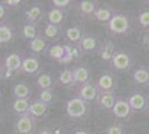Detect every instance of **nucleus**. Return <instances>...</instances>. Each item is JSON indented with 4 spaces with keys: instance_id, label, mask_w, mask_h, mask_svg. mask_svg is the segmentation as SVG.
I'll use <instances>...</instances> for the list:
<instances>
[{
    "instance_id": "f257e3e1",
    "label": "nucleus",
    "mask_w": 149,
    "mask_h": 134,
    "mask_svg": "<svg viewBox=\"0 0 149 134\" xmlns=\"http://www.w3.org/2000/svg\"><path fill=\"white\" fill-rule=\"evenodd\" d=\"M108 28L113 35H125L130 29V18L127 13H116L108 22Z\"/></svg>"
},
{
    "instance_id": "f03ea898",
    "label": "nucleus",
    "mask_w": 149,
    "mask_h": 134,
    "mask_svg": "<svg viewBox=\"0 0 149 134\" xmlns=\"http://www.w3.org/2000/svg\"><path fill=\"white\" fill-rule=\"evenodd\" d=\"M66 111L71 119H82L88 113V103L77 96L67 102Z\"/></svg>"
},
{
    "instance_id": "7ed1b4c3",
    "label": "nucleus",
    "mask_w": 149,
    "mask_h": 134,
    "mask_svg": "<svg viewBox=\"0 0 149 134\" xmlns=\"http://www.w3.org/2000/svg\"><path fill=\"white\" fill-rule=\"evenodd\" d=\"M110 63L112 67L118 72H128L132 68V65H134L131 57L124 51H116L112 56Z\"/></svg>"
},
{
    "instance_id": "20e7f679",
    "label": "nucleus",
    "mask_w": 149,
    "mask_h": 134,
    "mask_svg": "<svg viewBox=\"0 0 149 134\" xmlns=\"http://www.w3.org/2000/svg\"><path fill=\"white\" fill-rule=\"evenodd\" d=\"M15 128L18 134H32L36 130V120L29 114L18 116L15 123Z\"/></svg>"
},
{
    "instance_id": "39448f33",
    "label": "nucleus",
    "mask_w": 149,
    "mask_h": 134,
    "mask_svg": "<svg viewBox=\"0 0 149 134\" xmlns=\"http://www.w3.org/2000/svg\"><path fill=\"white\" fill-rule=\"evenodd\" d=\"M21 64H22V57L18 53H11L7 55L5 58V75L6 77H10L13 73L19 72L21 69Z\"/></svg>"
},
{
    "instance_id": "423d86ee",
    "label": "nucleus",
    "mask_w": 149,
    "mask_h": 134,
    "mask_svg": "<svg viewBox=\"0 0 149 134\" xmlns=\"http://www.w3.org/2000/svg\"><path fill=\"white\" fill-rule=\"evenodd\" d=\"M100 47L101 46L99 44V40L93 36H90V35H85L78 44V49L81 54L99 53Z\"/></svg>"
},
{
    "instance_id": "0eeeda50",
    "label": "nucleus",
    "mask_w": 149,
    "mask_h": 134,
    "mask_svg": "<svg viewBox=\"0 0 149 134\" xmlns=\"http://www.w3.org/2000/svg\"><path fill=\"white\" fill-rule=\"evenodd\" d=\"M96 86L99 92H113L117 89V82L110 73H104L96 82Z\"/></svg>"
},
{
    "instance_id": "6e6552de",
    "label": "nucleus",
    "mask_w": 149,
    "mask_h": 134,
    "mask_svg": "<svg viewBox=\"0 0 149 134\" xmlns=\"http://www.w3.org/2000/svg\"><path fill=\"white\" fill-rule=\"evenodd\" d=\"M128 103L130 105L132 112H145L148 109V102L146 100V97L141 92H134L129 98H128Z\"/></svg>"
},
{
    "instance_id": "1a4fd4ad",
    "label": "nucleus",
    "mask_w": 149,
    "mask_h": 134,
    "mask_svg": "<svg viewBox=\"0 0 149 134\" xmlns=\"http://www.w3.org/2000/svg\"><path fill=\"white\" fill-rule=\"evenodd\" d=\"M111 113L115 117H117L119 120H127L132 113V109H131L128 101L117 100L111 109Z\"/></svg>"
},
{
    "instance_id": "9d476101",
    "label": "nucleus",
    "mask_w": 149,
    "mask_h": 134,
    "mask_svg": "<svg viewBox=\"0 0 149 134\" xmlns=\"http://www.w3.org/2000/svg\"><path fill=\"white\" fill-rule=\"evenodd\" d=\"M24 15H25L26 21L36 24L37 21L44 18L45 9L44 7L41 5H39V4H32L27 9L24 10Z\"/></svg>"
},
{
    "instance_id": "9b49d317",
    "label": "nucleus",
    "mask_w": 149,
    "mask_h": 134,
    "mask_svg": "<svg viewBox=\"0 0 149 134\" xmlns=\"http://www.w3.org/2000/svg\"><path fill=\"white\" fill-rule=\"evenodd\" d=\"M99 91L97 88L96 84L93 83H87L81 85L80 89H79V96L81 100H84L85 102H93L97 100V96H98Z\"/></svg>"
},
{
    "instance_id": "f8f14e48",
    "label": "nucleus",
    "mask_w": 149,
    "mask_h": 134,
    "mask_svg": "<svg viewBox=\"0 0 149 134\" xmlns=\"http://www.w3.org/2000/svg\"><path fill=\"white\" fill-rule=\"evenodd\" d=\"M115 13H116V11H115V9L112 7L108 6V5H100V6L98 5L96 11L93 13V16L100 22L108 24L111 20V18L113 17Z\"/></svg>"
},
{
    "instance_id": "ddd939ff",
    "label": "nucleus",
    "mask_w": 149,
    "mask_h": 134,
    "mask_svg": "<svg viewBox=\"0 0 149 134\" xmlns=\"http://www.w3.org/2000/svg\"><path fill=\"white\" fill-rule=\"evenodd\" d=\"M49 105L45 104L42 101H40L39 98L33 100L30 103V106H29V111H28V114L30 115L31 117H33L35 120L36 119H41L44 117L45 114L47 113Z\"/></svg>"
},
{
    "instance_id": "4468645a",
    "label": "nucleus",
    "mask_w": 149,
    "mask_h": 134,
    "mask_svg": "<svg viewBox=\"0 0 149 134\" xmlns=\"http://www.w3.org/2000/svg\"><path fill=\"white\" fill-rule=\"evenodd\" d=\"M96 101L102 109L111 112L117 98H116V95H115L113 92H99Z\"/></svg>"
},
{
    "instance_id": "2eb2a0df",
    "label": "nucleus",
    "mask_w": 149,
    "mask_h": 134,
    "mask_svg": "<svg viewBox=\"0 0 149 134\" xmlns=\"http://www.w3.org/2000/svg\"><path fill=\"white\" fill-rule=\"evenodd\" d=\"M47 54L51 59L56 60L58 63H66V56H67V51L65 45H51L47 49Z\"/></svg>"
},
{
    "instance_id": "dca6fc26",
    "label": "nucleus",
    "mask_w": 149,
    "mask_h": 134,
    "mask_svg": "<svg viewBox=\"0 0 149 134\" xmlns=\"http://www.w3.org/2000/svg\"><path fill=\"white\" fill-rule=\"evenodd\" d=\"M47 17H48V22L49 24L62 27V25L65 24V21L67 19V11H66V9L52 8L51 10L48 11Z\"/></svg>"
},
{
    "instance_id": "f3484780",
    "label": "nucleus",
    "mask_w": 149,
    "mask_h": 134,
    "mask_svg": "<svg viewBox=\"0 0 149 134\" xmlns=\"http://www.w3.org/2000/svg\"><path fill=\"white\" fill-rule=\"evenodd\" d=\"M74 84L84 85L90 82V70L86 66H77L72 68Z\"/></svg>"
},
{
    "instance_id": "a211bd4d",
    "label": "nucleus",
    "mask_w": 149,
    "mask_h": 134,
    "mask_svg": "<svg viewBox=\"0 0 149 134\" xmlns=\"http://www.w3.org/2000/svg\"><path fill=\"white\" fill-rule=\"evenodd\" d=\"M39 67H40V64H39V60L37 58L28 56V57L22 58V64H21V69L20 70L24 73H27V74L33 75L39 70Z\"/></svg>"
},
{
    "instance_id": "6ab92c4d",
    "label": "nucleus",
    "mask_w": 149,
    "mask_h": 134,
    "mask_svg": "<svg viewBox=\"0 0 149 134\" xmlns=\"http://www.w3.org/2000/svg\"><path fill=\"white\" fill-rule=\"evenodd\" d=\"M65 36H66V38L68 39L69 41L78 45L79 41L82 39V37L85 36V32L79 26H71V27L66 29Z\"/></svg>"
},
{
    "instance_id": "aec40b11",
    "label": "nucleus",
    "mask_w": 149,
    "mask_h": 134,
    "mask_svg": "<svg viewBox=\"0 0 149 134\" xmlns=\"http://www.w3.org/2000/svg\"><path fill=\"white\" fill-rule=\"evenodd\" d=\"M132 79L139 85L147 86L149 85V69L146 67H138L132 73Z\"/></svg>"
},
{
    "instance_id": "412c9836",
    "label": "nucleus",
    "mask_w": 149,
    "mask_h": 134,
    "mask_svg": "<svg viewBox=\"0 0 149 134\" xmlns=\"http://www.w3.org/2000/svg\"><path fill=\"white\" fill-rule=\"evenodd\" d=\"M13 94L15 100H18V98H26V100H29L31 95V91L30 87L28 86V84L26 83H17L13 88Z\"/></svg>"
},
{
    "instance_id": "4be33fe9",
    "label": "nucleus",
    "mask_w": 149,
    "mask_h": 134,
    "mask_svg": "<svg viewBox=\"0 0 149 134\" xmlns=\"http://www.w3.org/2000/svg\"><path fill=\"white\" fill-rule=\"evenodd\" d=\"M29 47H30L31 51L36 54H44L47 51L49 46L46 41V38L41 37V36H38L35 39L29 41Z\"/></svg>"
},
{
    "instance_id": "5701e85b",
    "label": "nucleus",
    "mask_w": 149,
    "mask_h": 134,
    "mask_svg": "<svg viewBox=\"0 0 149 134\" xmlns=\"http://www.w3.org/2000/svg\"><path fill=\"white\" fill-rule=\"evenodd\" d=\"M29 106H30V102H29V100H26V98H18V100H15L13 103V112L18 115V116L28 114Z\"/></svg>"
},
{
    "instance_id": "b1692460",
    "label": "nucleus",
    "mask_w": 149,
    "mask_h": 134,
    "mask_svg": "<svg viewBox=\"0 0 149 134\" xmlns=\"http://www.w3.org/2000/svg\"><path fill=\"white\" fill-rule=\"evenodd\" d=\"M78 7H79V10H80L81 15L84 16H90V15H93L96 9H97V2L95 1H91V0H82L78 4Z\"/></svg>"
},
{
    "instance_id": "393cba45",
    "label": "nucleus",
    "mask_w": 149,
    "mask_h": 134,
    "mask_svg": "<svg viewBox=\"0 0 149 134\" xmlns=\"http://www.w3.org/2000/svg\"><path fill=\"white\" fill-rule=\"evenodd\" d=\"M45 37L51 40H57L61 36V27L56 25H51L49 22L46 24L45 27Z\"/></svg>"
},
{
    "instance_id": "a878e982",
    "label": "nucleus",
    "mask_w": 149,
    "mask_h": 134,
    "mask_svg": "<svg viewBox=\"0 0 149 134\" xmlns=\"http://www.w3.org/2000/svg\"><path fill=\"white\" fill-rule=\"evenodd\" d=\"M22 36L26 39H28L29 41L35 39L36 37H38V29L36 24L26 21L24 27H22Z\"/></svg>"
},
{
    "instance_id": "bb28decb",
    "label": "nucleus",
    "mask_w": 149,
    "mask_h": 134,
    "mask_svg": "<svg viewBox=\"0 0 149 134\" xmlns=\"http://www.w3.org/2000/svg\"><path fill=\"white\" fill-rule=\"evenodd\" d=\"M58 82L63 86L74 85V76H72V68H65L58 75Z\"/></svg>"
},
{
    "instance_id": "cd10ccee",
    "label": "nucleus",
    "mask_w": 149,
    "mask_h": 134,
    "mask_svg": "<svg viewBox=\"0 0 149 134\" xmlns=\"http://www.w3.org/2000/svg\"><path fill=\"white\" fill-rule=\"evenodd\" d=\"M13 37V29L9 25L0 24V45L9 43Z\"/></svg>"
},
{
    "instance_id": "c85d7f7f",
    "label": "nucleus",
    "mask_w": 149,
    "mask_h": 134,
    "mask_svg": "<svg viewBox=\"0 0 149 134\" xmlns=\"http://www.w3.org/2000/svg\"><path fill=\"white\" fill-rule=\"evenodd\" d=\"M37 85L41 88V91L44 89H49L52 88V84H54V79L50 74L48 73H42L37 77V81H36Z\"/></svg>"
},
{
    "instance_id": "c756f323",
    "label": "nucleus",
    "mask_w": 149,
    "mask_h": 134,
    "mask_svg": "<svg viewBox=\"0 0 149 134\" xmlns=\"http://www.w3.org/2000/svg\"><path fill=\"white\" fill-rule=\"evenodd\" d=\"M115 53H116V49H115L113 45L107 44V45H105V46H101V47H100L99 55L104 60H111V58Z\"/></svg>"
},
{
    "instance_id": "7c9ffc66",
    "label": "nucleus",
    "mask_w": 149,
    "mask_h": 134,
    "mask_svg": "<svg viewBox=\"0 0 149 134\" xmlns=\"http://www.w3.org/2000/svg\"><path fill=\"white\" fill-rule=\"evenodd\" d=\"M38 98H39L40 101H42L45 104L50 105V104H52V103L55 102L56 96H55V93H54L52 88H49V89H44V91H41Z\"/></svg>"
},
{
    "instance_id": "2f4dec72",
    "label": "nucleus",
    "mask_w": 149,
    "mask_h": 134,
    "mask_svg": "<svg viewBox=\"0 0 149 134\" xmlns=\"http://www.w3.org/2000/svg\"><path fill=\"white\" fill-rule=\"evenodd\" d=\"M105 134H126V128L123 123H115L105 130Z\"/></svg>"
},
{
    "instance_id": "473e14b6",
    "label": "nucleus",
    "mask_w": 149,
    "mask_h": 134,
    "mask_svg": "<svg viewBox=\"0 0 149 134\" xmlns=\"http://www.w3.org/2000/svg\"><path fill=\"white\" fill-rule=\"evenodd\" d=\"M138 22H139V25H140L141 28L149 29V8L143 9V11L139 13Z\"/></svg>"
},
{
    "instance_id": "72a5a7b5",
    "label": "nucleus",
    "mask_w": 149,
    "mask_h": 134,
    "mask_svg": "<svg viewBox=\"0 0 149 134\" xmlns=\"http://www.w3.org/2000/svg\"><path fill=\"white\" fill-rule=\"evenodd\" d=\"M70 4H71L70 0H52L54 8H58V9H66Z\"/></svg>"
},
{
    "instance_id": "f704fd0d",
    "label": "nucleus",
    "mask_w": 149,
    "mask_h": 134,
    "mask_svg": "<svg viewBox=\"0 0 149 134\" xmlns=\"http://www.w3.org/2000/svg\"><path fill=\"white\" fill-rule=\"evenodd\" d=\"M21 1L20 0H6V1H2V4L7 7H17Z\"/></svg>"
},
{
    "instance_id": "c9c22d12",
    "label": "nucleus",
    "mask_w": 149,
    "mask_h": 134,
    "mask_svg": "<svg viewBox=\"0 0 149 134\" xmlns=\"http://www.w3.org/2000/svg\"><path fill=\"white\" fill-rule=\"evenodd\" d=\"M141 44H143V48H145L146 51H149V34H147V35H145V36H143Z\"/></svg>"
},
{
    "instance_id": "e433bc0d",
    "label": "nucleus",
    "mask_w": 149,
    "mask_h": 134,
    "mask_svg": "<svg viewBox=\"0 0 149 134\" xmlns=\"http://www.w3.org/2000/svg\"><path fill=\"white\" fill-rule=\"evenodd\" d=\"M36 134H52V132H51V130L49 128L45 126V128H39L38 131H36Z\"/></svg>"
},
{
    "instance_id": "4c0bfd02",
    "label": "nucleus",
    "mask_w": 149,
    "mask_h": 134,
    "mask_svg": "<svg viewBox=\"0 0 149 134\" xmlns=\"http://www.w3.org/2000/svg\"><path fill=\"white\" fill-rule=\"evenodd\" d=\"M5 15H6V8H5V5H3L2 2H0V20L3 19Z\"/></svg>"
},
{
    "instance_id": "58836bf2",
    "label": "nucleus",
    "mask_w": 149,
    "mask_h": 134,
    "mask_svg": "<svg viewBox=\"0 0 149 134\" xmlns=\"http://www.w3.org/2000/svg\"><path fill=\"white\" fill-rule=\"evenodd\" d=\"M70 134H90V133L88 131H86V130H84V128H76Z\"/></svg>"
},
{
    "instance_id": "ea45409f",
    "label": "nucleus",
    "mask_w": 149,
    "mask_h": 134,
    "mask_svg": "<svg viewBox=\"0 0 149 134\" xmlns=\"http://www.w3.org/2000/svg\"><path fill=\"white\" fill-rule=\"evenodd\" d=\"M2 74H3V68H2L1 65H0V78H1V76H2Z\"/></svg>"
},
{
    "instance_id": "a19ab883",
    "label": "nucleus",
    "mask_w": 149,
    "mask_h": 134,
    "mask_svg": "<svg viewBox=\"0 0 149 134\" xmlns=\"http://www.w3.org/2000/svg\"><path fill=\"white\" fill-rule=\"evenodd\" d=\"M0 100H1V91H0Z\"/></svg>"
},
{
    "instance_id": "79ce46f5",
    "label": "nucleus",
    "mask_w": 149,
    "mask_h": 134,
    "mask_svg": "<svg viewBox=\"0 0 149 134\" xmlns=\"http://www.w3.org/2000/svg\"><path fill=\"white\" fill-rule=\"evenodd\" d=\"M0 123H1V115H0Z\"/></svg>"
},
{
    "instance_id": "37998d69",
    "label": "nucleus",
    "mask_w": 149,
    "mask_h": 134,
    "mask_svg": "<svg viewBox=\"0 0 149 134\" xmlns=\"http://www.w3.org/2000/svg\"><path fill=\"white\" fill-rule=\"evenodd\" d=\"M148 115H149V109H148Z\"/></svg>"
}]
</instances>
